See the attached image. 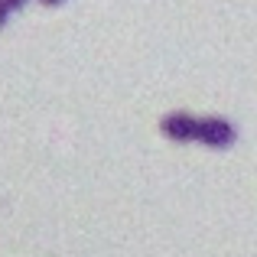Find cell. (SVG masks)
Wrapping results in <instances>:
<instances>
[{
  "label": "cell",
  "instance_id": "3957f363",
  "mask_svg": "<svg viewBox=\"0 0 257 257\" xmlns=\"http://www.w3.org/2000/svg\"><path fill=\"white\" fill-rule=\"evenodd\" d=\"M4 4H7V10H20V7H23L26 0H4Z\"/></svg>",
  "mask_w": 257,
  "mask_h": 257
},
{
  "label": "cell",
  "instance_id": "5b68a950",
  "mask_svg": "<svg viewBox=\"0 0 257 257\" xmlns=\"http://www.w3.org/2000/svg\"><path fill=\"white\" fill-rule=\"evenodd\" d=\"M43 4H46V7H59V4H62V0H43Z\"/></svg>",
  "mask_w": 257,
  "mask_h": 257
},
{
  "label": "cell",
  "instance_id": "277c9868",
  "mask_svg": "<svg viewBox=\"0 0 257 257\" xmlns=\"http://www.w3.org/2000/svg\"><path fill=\"white\" fill-rule=\"evenodd\" d=\"M7 17H10V10H7V4H4V0H0V26L7 23Z\"/></svg>",
  "mask_w": 257,
  "mask_h": 257
},
{
  "label": "cell",
  "instance_id": "6da1fadb",
  "mask_svg": "<svg viewBox=\"0 0 257 257\" xmlns=\"http://www.w3.org/2000/svg\"><path fill=\"white\" fill-rule=\"evenodd\" d=\"M238 131L228 117H199V131H195V144L221 150V147H231Z\"/></svg>",
  "mask_w": 257,
  "mask_h": 257
},
{
  "label": "cell",
  "instance_id": "7a4b0ae2",
  "mask_svg": "<svg viewBox=\"0 0 257 257\" xmlns=\"http://www.w3.org/2000/svg\"><path fill=\"white\" fill-rule=\"evenodd\" d=\"M160 131L173 144H195V131H199V117L189 111H170L160 120Z\"/></svg>",
  "mask_w": 257,
  "mask_h": 257
}]
</instances>
